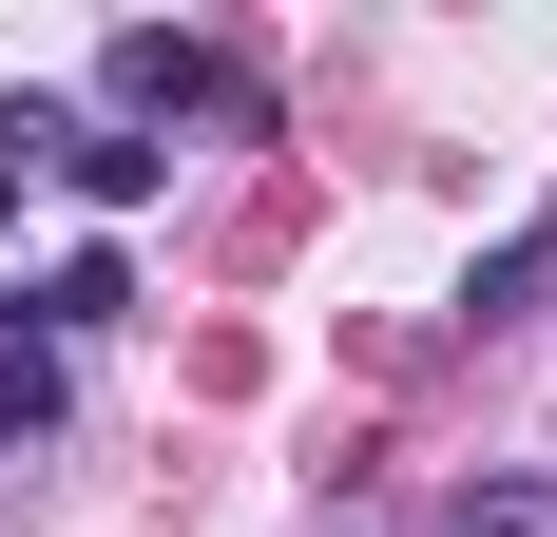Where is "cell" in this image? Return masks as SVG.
<instances>
[{"instance_id":"obj_6","label":"cell","mask_w":557,"mask_h":537,"mask_svg":"<svg viewBox=\"0 0 557 537\" xmlns=\"http://www.w3.org/2000/svg\"><path fill=\"white\" fill-rule=\"evenodd\" d=\"M0 230H20V173H0Z\"/></svg>"},{"instance_id":"obj_1","label":"cell","mask_w":557,"mask_h":537,"mask_svg":"<svg viewBox=\"0 0 557 537\" xmlns=\"http://www.w3.org/2000/svg\"><path fill=\"white\" fill-rule=\"evenodd\" d=\"M97 97H115V135H154V115H193V97H231V77H212V39H173V20H135V39L97 58Z\"/></svg>"},{"instance_id":"obj_5","label":"cell","mask_w":557,"mask_h":537,"mask_svg":"<svg viewBox=\"0 0 557 537\" xmlns=\"http://www.w3.org/2000/svg\"><path fill=\"white\" fill-rule=\"evenodd\" d=\"M58 423V346H0V441H39Z\"/></svg>"},{"instance_id":"obj_2","label":"cell","mask_w":557,"mask_h":537,"mask_svg":"<svg viewBox=\"0 0 557 537\" xmlns=\"http://www.w3.org/2000/svg\"><path fill=\"white\" fill-rule=\"evenodd\" d=\"M58 173H77V212H154V192H173V135H115V115H77V135H58Z\"/></svg>"},{"instance_id":"obj_4","label":"cell","mask_w":557,"mask_h":537,"mask_svg":"<svg viewBox=\"0 0 557 537\" xmlns=\"http://www.w3.org/2000/svg\"><path fill=\"white\" fill-rule=\"evenodd\" d=\"M539 268H557V230H519V250H481V288H461V308H481V326H519V308H539Z\"/></svg>"},{"instance_id":"obj_3","label":"cell","mask_w":557,"mask_h":537,"mask_svg":"<svg viewBox=\"0 0 557 537\" xmlns=\"http://www.w3.org/2000/svg\"><path fill=\"white\" fill-rule=\"evenodd\" d=\"M115 308H135L115 250H58V268H39V346H77V326H115Z\"/></svg>"}]
</instances>
